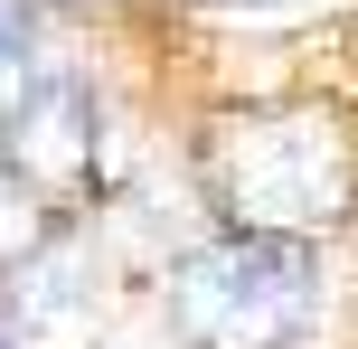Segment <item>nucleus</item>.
<instances>
[{"mask_svg": "<svg viewBox=\"0 0 358 349\" xmlns=\"http://www.w3.org/2000/svg\"><path fill=\"white\" fill-rule=\"evenodd\" d=\"M170 321L189 349H292L321 321V255L311 236L236 227L170 274Z\"/></svg>", "mask_w": 358, "mask_h": 349, "instance_id": "obj_1", "label": "nucleus"}, {"mask_svg": "<svg viewBox=\"0 0 358 349\" xmlns=\"http://www.w3.org/2000/svg\"><path fill=\"white\" fill-rule=\"evenodd\" d=\"M217 199L236 227L321 236L358 199V151L330 113H255V123H227L217 142Z\"/></svg>", "mask_w": 358, "mask_h": 349, "instance_id": "obj_2", "label": "nucleus"}, {"mask_svg": "<svg viewBox=\"0 0 358 349\" xmlns=\"http://www.w3.org/2000/svg\"><path fill=\"white\" fill-rule=\"evenodd\" d=\"M0 161L38 189V199H66V189L94 180V104L76 76H38L10 113H0Z\"/></svg>", "mask_w": 358, "mask_h": 349, "instance_id": "obj_3", "label": "nucleus"}, {"mask_svg": "<svg viewBox=\"0 0 358 349\" xmlns=\"http://www.w3.org/2000/svg\"><path fill=\"white\" fill-rule=\"evenodd\" d=\"M76 293H85V255H76L66 236H48V245H29V255H19L10 312H19V321H57V312H76Z\"/></svg>", "mask_w": 358, "mask_h": 349, "instance_id": "obj_4", "label": "nucleus"}, {"mask_svg": "<svg viewBox=\"0 0 358 349\" xmlns=\"http://www.w3.org/2000/svg\"><path fill=\"white\" fill-rule=\"evenodd\" d=\"M38 38H48V29H38V0H0V113H10L38 76H48Z\"/></svg>", "mask_w": 358, "mask_h": 349, "instance_id": "obj_5", "label": "nucleus"}, {"mask_svg": "<svg viewBox=\"0 0 358 349\" xmlns=\"http://www.w3.org/2000/svg\"><path fill=\"white\" fill-rule=\"evenodd\" d=\"M29 245H48V208H38V189L19 180L10 161H0V264H19Z\"/></svg>", "mask_w": 358, "mask_h": 349, "instance_id": "obj_6", "label": "nucleus"}, {"mask_svg": "<svg viewBox=\"0 0 358 349\" xmlns=\"http://www.w3.org/2000/svg\"><path fill=\"white\" fill-rule=\"evenodd\" d=\"M198 10H292V0H198Z\"/></svg>", "mask_w": 358, "mask_h": 349, "instance_id": "obj_7", "label": "nucleus"}, {"mask_svg": "<svg viewBox=\"0 0 358 349\" xmlns=\"http://www.w3.org/2000/svg\"><path fill=\"white\" fill-rule=\"evenodd\" d=\"M19 331H29V321H19L10 302H0V349H19Z\"/></svg>", "mask_w": 358, "mask_h": 349, "instance_id": "obj_8", "label": "nucleus"}]
</instances>
